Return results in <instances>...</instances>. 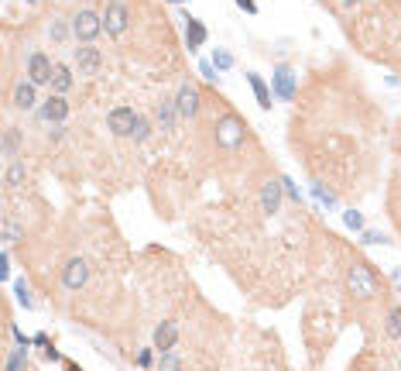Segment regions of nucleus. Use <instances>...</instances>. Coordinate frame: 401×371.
<instances>
[{"label": "nucleus", "mask_w": 401, "mask_h": 371, "mask_svg": "<svg viewBox=\"0 0 401 371\" xmlns=\"http://www.w3.org/2000/svg\"><path fill=\"white\" fill-rule=\"evenodd\" d=\"M179 344V323L175 320H165L155 327V351H172Z\"/></svg>", "instance_id": "nucleus-14"}, {"label": "nucleus", "mask_w": 401, "mask_h": 371, "mask_svg": "<svg viewBox=\"0 0 401 371\" xmlns=\"http://www.w3.org/2000/svg\"><path fill=\"white\" fill-rule=\"evenodd\" d=\"M158 371H182V358L175 351H158Z\"/></svg>", "instance_id": "nucleus-23"}, {"label": "nucleus", "mask_w": 401, "mask_h": 371, "mask_svg": "<svg viewBox=\"0 0 401 371\" xmlns=\"http://www.w3.org/2000/svg\"><path fill=\"white\" fill-rule=\"evenodd\" d=\"M281 186H285V193H288V200H292V203H302V193H298V186H295L288 175H281Z\"/></svg>", "instance_id": "nucleus-29"}, {"label": "nucleus", "mask_w": 401, "mask_h": 371, "mask_svg": "<svg viewBox=\"0 0 401 371\" xmlns=\"http://www.w3.org/2000/svg\"><path fill=\"white\" fill-rule=\"evenodd\" d=\"M395 220H398V231H401V213H395Z\"/></svg>", "instance_id": "nucleus-41"}, {"label": "nucleus", "mask_w": 401, "mask_h": 371, "mask_svg": "<svg viewBox=\"0 0 401 371\" xmlns=\"http://www.w3.org/2000/svg\"><path fill=\"white\" fill-rule=\"evenodd\" d=\"M31 340H35V344H38V347H48V344H52V340H48V337H45V333H35V337H31Z\"/></svg>", "instance_id": "nucleus-38"}, {"label": "nucleus", "mask_w": 401, "mask_h": 371, "mask_svg": "<svg viewBox=\"0 0 401 371\" xmlns=\"http://www.w3.org/2000/svg\"><path fill=\"white\" fill-rule=\"evenodd\" d=\"M206 38H209L206 24H202L199 17L186 14V45H189V52H199L202 45H206Z\"/></svg>", "instance_id": "nucleus-13"}, {"label": "nucleus", "mask_w": 401, "mask_h": 371, "mask_svg": "<svg viewBox=\"0 0 401 371\" xmlns=\"http://www.w3.org/2000/svg\"><path fill=\"white\" fill-rule=\"evenodd\" d=\"M151 138V121L148 117H137V127H134V141H148Z\"/></svg>", "instance_id": "nucleus-27"}, {"label": "nucleus", "mask_w": 401, "mask_h": 371, "mask_svg": "<svg viewBox=\"0 0 401 371\" xmlns=\"http://www.w3.org/2000/svg\"><path fill=\"white\" fill-rule=\"evenodd\" d=\"M281 196H285L281 179H278V182H264V186H261V210H264V213H278Z\"/></svg>", "instance_id": "nucleus-15"}, {"label": "nucleus", "mask_w": 401, "mask_h": 371, "mask_svg": "<svg viewBox=\"0 0 401 371\" xmlns=\"http://www.w3.org/2000/svg\"><path fill=\"white\" fill-rule=\"evenodd\" d=\"M213 66H216V69H230V66H234V55H230L227 48H216V52H213Z\"/></svg>", "instance_id": "nucleus-26"}, {"label": "nucleus", "mask_w": 401, "mask_h": 371, "mask_svg": "<svg viewBox=\"0 0 401 371\" xmlns=\"http://www.w3.org/2000/svg\"><path fill=\"white\" fill-rule=\"evenodd\" d=\"M172 3H186V0H172Z\"/></svg>", "instance_id": "nucleus-42"}, {"label": "nucleus", "mask_w": 401, "mask_h": 371, "mask_svg": "<svg viewBox=\"0 0 401 371\" xmlns=\"http://www.w3.org/2000/svg\"><path fill=\"white\" fill-rule=\"evenodd\" d=\"M17 110H35L38 107V86L31 80H21L14 86V100H10Z\"/></svg>", "instance_id": "nucleus-12"}, {"label": "nucleus", "mask_w": 401, "mask_h": 371, "mask_svg": "<svg viewBox=\"0 0 401 371\" xmlns=\"http://www.w3.org/2000/svg\"><path fill=\"white\" fill-rule=\"evenodd\" d=\"M73 69H69V66H55V76H52V89H55V93H62V96H66V93H69V89H73Z\"/></svg>", "instance_id": "nucleus-19"}, {"label": "nucleus", "mask_w": 401, "mask_h": 371, "mask_svg": "<svg viewBox=\"0 0 401 371\" xmlns=\"http://www.w3.org/2000/svg\"><path fill=\"white\" fill-rule=\"evenodd\" d=\"M213 131H216V145L220 148H241L243 138H247V124L237 114H223Z\"/></svg>", "instance_id": "nucleus-2"}, {"label": "nucleus", "mask_w": 401, "mask_h": 371, "mask_svg": "<svg viewBox=\"0 0 401 371\" xmlns=\"http://www.w3.org/2000/svg\"><path fill=\"white\" fill-rule=\"evenodd\" d=\"M14 155H17V127H7L3 131V159L14 162Z\"/></svg>", "instance_id": "nucleus-25"}, {"label": "nucleus", "mask_w": 401, "mask_h": 371, "mask_svg": "<svg viewBox=\"0 0 401 371\" xmlns=\"http://www.w3.org/2000/svg\"><path fill=\"white\" fill-rule=\"evenodd\" d=\"M86 279H89V261L86 258H69L66 268H62V286L69 292H80L86 286Z\"/></svg>", "instance_id": "nucleus-8"}, {"label": "nucleus", "mask_w": 401, "mask_h": 371, "mask_svg": "<svg viewBox=\"0 0 401 371\" xmlns=\"http://www.w3.org/2000/svg\"><path fill=\"white\" fill-rule=\"evenodd\" d=\"M155 117H158L161 131H175V117H179V107H175V100H161L158 110H155Z\"/></svg>", "instance_id": "nucleus-18"}, {"label": "nucleus", "mask_w": 401, "mask_h": 371, "mask_svg": "<svg viewBox=\"0 0 401 371\" xmlns=\"http://www.w3.org/2000/svg\"><path fill=\"white\" fill-rule=\"evenodd\" d=\"M38 117L45 124H62L66 117H69V103H66V96H62V93H52L48 100H41Z\"/></svg>", "instance_id": "nucleus-10"}, {"label": "nucleus", "mask_w": 401, "mask_h": 371, "mask_svg": "<svg viewBox=\"0 0 401 371\" xmlns=\"http://www.w3.org/2000/svg\"><path fill=\"white\" fill-rule=\"evenodd\" d=\"M0 275H3V279L10 275V254H7V251L0 254Z\"/></svg>", "instance_id": "nucleus-35"}, {"label": "nucleus", "mask_w": 401, "mask_h": 371, "mask_svg": "<svg viewBox=\"0 0 401 371\" xmlns=\"http://www.w3.org/2000/svg\"><path fill=\"white\" fill-rule=\"evenodd\" d=\"M343 224H347L350 231H363V213H357V210H347V213H343Z\"/></svg>", "instance_id": "nucleus-28"}, {"label": "nucleus", "mask_w": 401, "mask_h": 371, "mask_svg": "<svg viewBox=\"0 0 401 371\" xmlns=\"http://www.w3.org/2000/svg\"><path fill=\"white\" fill-rule=\"evenodd\" d=\"M52 38H55V41H66V38H69V28H66L62 21H52Z\"/></svg>", "instance_id": "nucleus-32"}, {"label": "nucleus", "mask_w": 401, "mask_h": 371, "mask_svg": "<svg viewBox=\"0 0 401 371\" xmlns=\"http://www.w3.org/2000/svg\"><path fill=\"white\" fill-rule=\"evenodd\" d=\"M234 3H237L241 10H247V14H257V3H254V0H234Z\"/></svg>", "instance_id": "nucleus-36"}, {"label": "nucleus", "mask_w": 401, "mask_h": 371, "mask_svg": "<svg viewBox=\"0 0 401 371\" xmlns=\"http://www.w3.org/2000/svg\"><path fill=\"white\" fill-rule=\"evenodd\" d=\"M45 358H48V361H66V358H62V351H55L52 344L45 347Z\"/></svg>", "instance_id": "nucleus-37"}, {"label": "nucleus", "mask_w": 401, "mask_h": 371, "mask_svg": "<svg viewBox=\"0 0 401 371\" xmlns=\"http://www.w3.org/2000/svg\"><path fill=\"white\" fill-rule=\"evenodd\" d=\"M127 24H130V10H127V3H123V0H110L107 10H103V31L114 35V38H121L123 31H127Z\"/></svg>", "instance_id": "nucleus-5"}, {"label": "nucleus", "mask_w": 401, "mask_h": 371, "mask_svg": "<svg viewBox=\"0 0 401 371\" xmlns=\"http://www.w3.org/2000/svg\"><path fill=\"white\" fill-rule=\"evenodd\" d=\"M100 31H103V14L80 10V14L73 17V35H76V41H82V45H93Z\"/></svg>", "instance_id": "nucleus-3"}, {"label": "nucleus", "mask_w": 401, "mask_h": 371, "mask_svg": "<svg viewBox=\"0 0 401 371\" xmlns=\"http://www.w3.org/2000/svg\"><path fill=\"white\" fill-rule=\"evenodd\" d=\"M340 3H343V7H354V3H357V0H340Z\"/></svg>", "instance_id": "nucleus-40"}, {"label": "nucleus", "mask_w": 401, "mask_h": 371, "mask_svg": "<svg viewBox=\"0 0 401 371\" xmlns=\"http://www.w3.org/2000/svg\"><path fill=\"white\" fill-rule=\"evenodd\" d=\"M3 371H28V347H21V344H17V351H10V354H7Z\"/></svg>", "instance_id": "nucleus-20"}, {"label": "nucleus", "mask_w": 401, "mask_h": 371, "mask_svg": "<svg viewBox=\"0 0 401 371\" xmlns=\"http://www.w3.org/2000/svg\"><path fill=\"white\" fill-rule=\"evenodd\" d=\"M347 286H350V292H354L357 299H370V296H377V289H381V275L374 272V265L354 261L350 272H347Z\"/></svg>", "instance_id": "nucleus-1"}, {"label": "nucleus", "mask_w": 401, "mask_h": 371, "mask_svg": "<svg viewBox=\"0 0 401 371\" xmlns=\"http://www.w3.org/2000/svg\"><path fill=\"white\" fill-rule=\"evenodd\" d=\"M14 299H17L24 310H31V306H35V299H31V289H28V282H24V279H17V282H14Z\"/></svg>", "instance_id": "nucleus-24"}, {"label": "nucleus", "mask_w": 401, "mask_h": 371, "mask_svg": "<svg viewBox=\"0 0 401 371\" xmlns=\"http://www.w3.org/2000/svg\"><path fill=\"white\" fill-rule=\"evenodd\" d=\"M137 110L134 107H114L107 114V131L117 134V138H134V127H137Z\"/></svg>", "instance_id": "nucleus-4"}, {"label": "nucleus", "mask_w": 401, "mask_h": 371, "mask_svg": "<svg viewBox=\"0 0 401 371\" xmlns=\"http://www.w3.org/2000/svg\"><path fill=\"white\" fill-rule=\"evenodd\" d=\"M52 76H55V62L45 52H31L28 55V80L35 86H45V82H52Z\"/></svg>", "instance_id": "nucleus-9"}, {"label": "nucleus", "mask_w": 401, "mask_h": 371, "mask_svg": "<svg viewBox=\"0 0 401 371\" xmlns=\"http://www.w3.org/2000/svg\"><path fill=\"white\" fill-rule=\"evenodd\" d=\"M199 73H202V76H206L209 82L220 80V76H216V66H213V62H199Z\"/></svg>", "instance_id": "nucleus-34"}, {"label": "nucleus", "mask_w": 401, "mask_h": 371, "mask_svg": "<svg viewBox=\"0 0 401 371\" xmlns=\"http://www.w3.org/2000/svg\"><path fill=\"white\" fill-rule=\"evenodd\" d=\"M28 3H41V0H28Z\"/></svg>", "instance_id": "nucleus-43"}, {"label": "nucleus", "mask_w": 401, "mask_h": 371, "mask_svg": "<svg viewBox=\"0 0 401 371\" xmlns=\"http://www.w3.org/2000/svg\"><path fill=\"white\" fill-rule=\"evenodd\" d=\"M24 182H28V168H24V162L7 165V172H3V186H7V189H21Z\"/></svg>", "instance_id": "nucleus-17"}, {"label": "nucleus", "mask_w": 401, "mask_h": 371, "mask_svg": "<svg viewBox=\"0 0 401 371\" xmlns=\"http://www.w3.org/2000/svg\"><path fill=\"white\" fill-rule=\"evenodd\" d=\"M137 365H141V368H151V365H155V347L141 351V354H137Z\"/></svg>", "instance_id": "nucleus-33"}, {"label": "nucleus", "mask_w": 401, "mask_h": 371, "mask_svg": "<svg viewBox=\"0 0 401 371\" xmlns=\"http://www.w3.org/2000/svg\"><path fill=\"white\" fill-rule=\"evenodd\" d=\"M363 245H388V238L381 231H363Z\"/></svg>", "instance_id": "nucleus-31"}, {"label": "nucleus", "mask_w": 401, "mask_h": 371, "mask_svg": "<svg viewBox=\"0 0 401 371\" xmlns=\"http://www.w3.org/2000/svg\"><path fill=\"white\" fill-rule=\"evenodd\" d=\"M295 69L292 66H278L275 69V76H271V82H275V96H281V100H295Z\"/></svg>", "instance_id": "nucleus-11"}, {"label": "nucleus", "mask_w": 401, "mask_h": 371, "mask_svg": "<svg viewBox=\"0 0 401 371\" xmlns=\"http://www.w3.org/2000/svg\"><path fill=\"white\" fill-rule=\"evenodd\" d=\"M384 333H388L391 340H398V337H401V306H391V310H388V320H384Z\"/></svg>", "instance_id": "nucleus-21"}, {"label": "nucleus", "mask_w": 401, "mask_h": 371, "mask_svg": "<svg viewBox=\"0 0 401 371\" xmlns=\"http://www.w3.org/2000/svg\"><path fill=\"white\" fill-rule=\"evenodd\" d=\"M175 107H179V117H196L202 107V93L196 82H182L179 93H175Z\"/></svg>", "instance_id": "nucleus-6"}, {"label": "nucleus", "mask_w": 401, "mask_h": 371, "mask_svg": "<svg viewBox=\"0 0 401 371\" xmlns=\"http://www.w3.org/2000/svg\"><path fill=\"white\" fill-rule=\"evenodd\" d=\"M312 193H316V200H319V203H326V206H336V196H333L329 189H322V186H312Z\"/></svg>", "instance_id": "nucleus-30"}, {"label": "nucleus", "mask_w": 401, "mask_h": 371, "mask_svg": "<svg viewBox=\"0 0 401 371\" xmlns=\"http://www.w3.org/2000/svg\"><path fill=\"white\" fill-rule=\"evenodd\" d=\"M247 82H250V89H254V96H257V107H261V110H271V86L264 82V76L247 73Z\"/></svg>", "instance_id": "nucleus-16"}, {"label": "nucleus", "mask_w": 401, "mask_h": 371, "mask_svg": "<svg viewBox=\"0 0 401 371\" xmlns=\"http://www.w3.org/2000/svg\"><path fill=\"white\" fill-rule=\"evenodd\" d=\"M73 66L80 69V76H96L100 66H103V52L96 45H80L73 52Z\"/></svg>", "instance_id": "nucleus-7"}, {"label": "nucleus", "mask_w": 401, "mask_h": 371, "mask_svg": "<svg viewBox=\"0 0 401 371\" xmlns=\"http://www.w3.org/2000/svg\"><path fill=\"white\" fill-rule=\"evenodd\" d=\"M398 368H401V358H398Z\"/></svg>", "instance_id": "nucleus-44"}, {"label": "nucleus", "mask_w": 401, "mask_h": 371, "mask_svg": "<svg viewBox=\"0 0 401 371\" xmlns=\"http://www.w3.org/2000/svg\"><path fill=\"white\" fill-rule=\"evenodd\" d=\"M66 371H82V368L76 365V361H66Z\"/></svg>", "instance_id": "nucleus-39"}, {"label": "nucleus", "mask_w": 401, "mask_h": 371, "mask_svg": "<svg viewBox=\"0 0 401 371\" xmlns=\"http://www.w3.org/2000/svg\"><path fill=\"white\" fill-rule=\"evenodd\" d=\"M0 238H3V245H14V241H24V231L10 220V217H3V227H0Z\"/></svg>", "instance_id": "nucleus-22"}]
</instances>
